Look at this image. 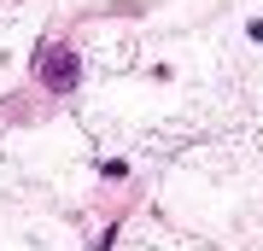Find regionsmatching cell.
Instances as JSON below:
<instances>
[{
	"label": "cell",
	"mask_w": 263,
	"mask_h": 251,
	"mask_svg": "<svg viewBox=\"0 0 263 251\" xmlns=\"http://www.w3.org/2000/svg\"><path fill=\"white\" fill-rule=\"evenodd\" d=\"M76 53H65V47H47V53H41V82H47L53 93H65V88H76Z\"/></svg>",
	"instance_id": "1"
}]
</instances>
